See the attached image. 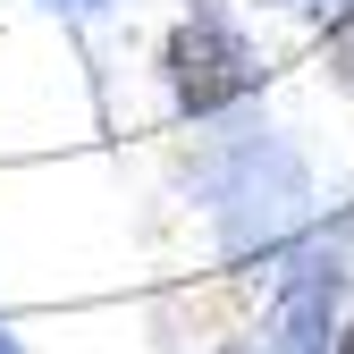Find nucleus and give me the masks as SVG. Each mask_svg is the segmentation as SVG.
<instances>
[{"label":"nucleus","mask_w":354,"mask_h":354,"mask_svg":"<svg viewBox=\"0 0 354 354\" xmlns=\"http://www.w3.org/2000/svg\"><path fill=\"white\" fill-rule=\"evenodd\" d=\"M169 68H177V93H186V110H219V102H228V93H245V42L228 34V26H186V34H177L169 42Z\"/></svg>","instance_id":"1"},{"label":"nucleus","mask_w":354,"mask_h":354,"mask_svg":"<svg viewBox=\"0 0 354 354\" xmlns=\"http://www.w3.org/2000/svg\"><path fill=\"white\" fill-rule=\"evenodd\" d=\"M68 9H102V0H68Z\"/></svg>","instance_id":"5"},{"label":"nucleus","mask_w":354,"mask_h":354,"mask_svg":"<svg viewBox=\"0 0 354 354\" xmlns=\"http://www.w3.org/2000/svg\"><path fill=\"white\" fill-rule=\"evenodd\" d=\"M321 9H337V17H354V0H321Z\"/></svg>","instance_id":"3"},{"label":"nucleus","mask_w":354,"mask_h":354,"mask_svg":"<svg viewBox=\"0 0 354 354\" xmlns=\"http://www.w3.org/2000/svg\"><path fill=\"white\" fill-rule=\"evenodd\" d=\"M337 354H354V329H346V337H337Z\"/></svg>","instance_id":"4"},{"label":"nucleus","mask_w":354,"mask_h":354,"mask_svg":"<svg viewBox=\"0 0 354 354\" xmlns=\"http://www.w3.org/2000/svg\"><path fill=\"white\" fill-rule=\"evenodd\" d=\"M0 354H17V346H9V337H0Z\"/></svg>","instance_id":"6"},{"label":"nucleus","mask_w":354,"mask_h":354,"mask_svg":"<svg viewBox=\"0 0 354 354\" xmlns=\"http://www.w3.org/2000/svg\"><path fill=\"white\" fill-rule=\"evenodd\" d=\"M337 76H346V84H354V42H346V51H337Z\"/></svg>","instance_id":"2"}]
</instances>
